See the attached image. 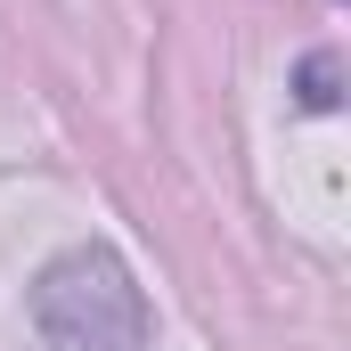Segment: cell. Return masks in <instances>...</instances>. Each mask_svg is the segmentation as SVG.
Here are the masks:
<instances>
[{"label": "cell", "mask_w": 351, "mask_h": 351, "mask_svg": "<svg viewBox=\"0 0 351 351\" xmlns=\"http://www.w3.org/2000/svg\"><path fill=\"white\" fill-rule=\"evenodd\" d=\"M33 335L41 351H147L156 319L114 245H66L33 278Z\"/></svg>", "instance_id": "1"}, {"label": "cell", "mask_w": 351, "mask_h": 351, "mask_svg": "<svg viewBox=\"0 0 351 351\" xmlns=\"http://www.w3.org/2000/svg\"><path fill=\"white\" fill-rule=\"evenodd\" d=\"M302 98L311 106H335V58H311L302 66Z\"/></svg>", "instance_id": "2"}]
</instances>
